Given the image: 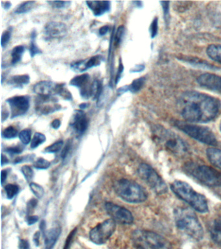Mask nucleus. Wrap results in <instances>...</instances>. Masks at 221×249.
Here are the masks:
<instances>
[{"label":"nucleus","instance_id":"nucleus-1","mask_svg":"<svg viewBox=\"0 0 221 249\" xmlns=\"http://www.w3.org/2000/svg\"><path fill=\"white\" fill-rule=\"evenodd\" d=\"M178 109L188 122L206 123L216 118L221 108L220 101L198 91H187L180 97Z\"/></svg>","mask_w":221,"mask_h":249},{"label":"nucleus","instance_id":"nucleus-2","mask_svg":"<svg viewBox=\"0 0 221 249\" xmlns=\"http://www.w3.org/2000/svg\"><path fill=\"white\" fill-rule=\"evenodd\" d=\"M174 217L176 227L182 232L195 241L203 239V226L191 210L187 208H176L174 210Z\"/></svg>","mask_w":221,"mask_h":249},{"label":"nucleus","instance_id":"nucleus-3","mask_svg":"<svg viewBox=\"0 0 221 249\" xmlns=\"http://www.w3.org/2000/svg\"><path fill=\"white\" fill-rule=\"evenodd\" d=\"M184 172L197 182L209 188L221 190V173L208 165L187 162L184 165Z\"/></svg>","mask_w":221,"mask_h":249},{"label":"nucleus","instance_id":"nucleus-4","mask_svg":"<svg viewBox=\"0 0 221 249\" xmlns=\"http://www.w3.org/2000/svg\"><path fill=\"white\" fill-rule=\"evenodd\" d=\"M170 188L176 196L187 202L196 211L203 213L208 211L206 198L203 195L194 190L187 183L175 180L170 184Z\"/></svg>","mask_w":221,"mask_h":249},{"label":"nucleus","instance_id":"nucleus-5","mask_svg":"<svg viewBox=\"0 0 221 249\" xmlns=\"http://www.w3.org/2000/svg\"><path fill=\"white\" fill-rule=\"evenodd\" d=\"M156 140L167 150L178 157H184L189 151L187 143L177 134L162 127H157L154 132Z\"/></svg>","mask_w":221,"mask_h":249},{"label":"nucleus","instance_id":"nucleus-6","mask_svg":"<svg viewBox=\"0 0 221 249\" xmlns=\"http://www.w3.org/2000/svg\"><path fill=\"white\" fill-rule=\"evenodd\" d=\"M114 188L121 199L130 203H140L147 198V193L140 185L127 179L122 178L116 182Z\"/></svg>","mask_w":221,"mask_h":249},{"label":"nucleus","instance_id":"nucleus-7","mask_svg":"<svg viewBox=\"0 0 221 249\" xmlns=\"http://www.w3.org/2000/svg\"><path fill=\"white\" fill-rule=\"evenodd\" d=\"M133 241L137 249H169L166 239L158 233L145 230L134 231Z\"/></svg>","mask_w":221,"mask_h":249},{"label":"nucleus","instance_id":"nucleus-8","mask_svg":"<svg viewBox=\"0 0 221 249\" xmlns=\"http://www.w3.org/2000/svg\"><path fill=\"white\" fill-rule=\"evenodd\" d=\"M175 125L184 133L202 143L209 145L217 144L216 136L209 128L182 122H176Z\"/></svg>","mask_w":221,"mask_h":249},{"label":"nucleus","instance_id":"nucleus-9","mask_svg":"<svg viewBox=\"0 0 221 249\" xmlns=\"http://www.w3.org/2000/svg\"><path fill=\"white\" fill-rule=\"evenodd\" d=\"M137 173L139 177L156 194L161 195L168 192L166 182L150 165L147 163H141L137 169Z\"/></svg>","mask_w":221,"mask_h":249},{"label":"nucleus","instance_id":"nucleus-10","mask_svg":"<svg viewBox=\"0 0 221 249\" xmlns=\"http://www.w3.org/2000/svg\"><path fill=\"white\" fill-rule=\"evenodd\" d=\"M116 222L112 219H106L99 224L90 231V238L97 245H102L110 239L116 231Z\"/></svg>","mask_w":221,"mask_h":249},{"label":"nucleus","instance_id":"nucleus-11","mask_svg":"<svg viewBox=\"0 0 221 249\" xmlns=\"http://www.w3.org/2000/svg\"><path fill=\"white\" fill-rule=\"evenodd\" d=\"M105 210L108 215L116 223L123 225H131L133 223L134 217L131 212L113 202H108L105 204Z\"/></svg>","mask_w":221,"mask_h":249},{"label":"nucleus","instance_id":"nucleus-12","mask_svg":"<svg viewBox=\"0 0 221 249\" xmlns=\"http://www.w3.org/2000/svg\"><path fill=\"white\" fill-rule=\"evenodd\" d=\"M61 109V105L54 96H38L36 98L35 110L38 114L49 115Z\"/></svg>","mask_w":221,"mask_h":249},{"label":"nucleus","instance_id":"nucleus-13","mask_svg":"<svg viewBox=\"0 0 221 249\" xmlns=\"http://www.w3.org/2000/svg\"><path fill=\"white\" fill-rule=\"evenodd\" d=\"M6 102L10 107L11 119L26 114L30 107V97L26 95L11 97Z\"/></svg>","mask_w":221,"mask_h":249},{"label":"nucleus","instance_id":"nucleus-14","mask_svg":"<svg viewBox=\"0 0 221 249\" xmlns=\"http://www.w3.org/2000/svg\"><path fill=\"white\" fill-rule=\"evenodd\" d=\"M67 25L59 21L48 22L44 29V37L48 41L63 38L67 35Z\"/></svg>","mask_w":221,"mask_h":249},{"label":"nucleus","instance_id":"nucleus-15","mask_svg":"<svg viewBox=\"0 0 221 249\" xmlns=\"http://www.w3.org/2000/svg\"><path fill=\"white\" fill-rule=\"evenodd\" d=\"M69 85L77 87L80 91L81 97L88 99L92 97V84H90V75L85 73L73 77Z\"/></svg>","mask_w":221,"mask_h":249},{"label":"nucleus","instance_id":"nucleus-16","mask_svg":"<svg viewBox=\"0 0 221 249\" xmlns=\"http://www.w3.org/2000/svg\"><path fill=\"white\" fill-rule=\"evenodd\" d=\"M69 125L77 135H83L88 126V120L86 114L83 110H75L73 114Z\"/></svg>","mask_w":221,"mask_h":249},{"label":"nucleus","instance_id":"nucleus-17","mask_svg":"<svg viewBox=\"0 0 221 249\" xmlns=\"http://www.w3.org/2000/svg\"><path fill=\"white\" fill-rule=\"evenodd\" d=\"M197 82L202 87L211 90L221 93V77L211 73H204L200 75Z\"/></svg>","mask_w":221,"mask_h":249},{"label":"nucleus","instance_id":"nucleus-18","mask_svg":"<svg viewBox=\"0 0 221 249\" xmlns=\"http://www.w3.org/2000/svg\"><path fill=\"white\" fill-rule=\"evenodd\" d=\"M102 60H103V58L102 55H96L92 56L90 58L75 62L71 64V68L75 71L84 72L90 68L100 66Z\"/></svg>","mask_w":221,"mask_h":249},{"label":"nucleus","instance_id":"nucleus-19","mask_svg":"<svg viewBox=\"0 0 221 249\" xmlns=\"http://www.w3.org/2000/svg\"><path fill=\"white\" fill-rule=\"evenodd\" d=\"M56 85L57 84L51 81L38 82L34 85V91L38 96H53L55 95Z\"/></svg>","mask_w":221,"mask_h":249},{"label":"nucleus","instance_id":"nucleus-20","mask_svg":"<svg viewBox=\"0 0 221 249\" xmlns=\"http://www.w3.org/2000/svg\"><path fill=\"white\" fill-rule=\"evenodd\" d=\"M86 3L95 17H102L109 12L111 7L109 1H87Z\"/></svg>","mask_w":221,"mask_h":249},{"label":"nucleus","instance_id":"nucleus-21","mask_svg":"<svg viewBox=\"0 0 221 249\" xmlns=\"http://www.w3.org/2000/svg\"><path fill=\"white\" fill-rule=\"evenodd\" d=\"M62 230L61 228H53L46 233L45 237V249H52L55 246L56 242L61 235Z\"/></svg>","mask_w":221,"mask_h":249},{"label":"nucleus","instance_id":"nucleus-22","mask_svg":"<svg viewBox=\"0 0 221 249\" xmlns=\"http://www.w3.org/2000/svg\"><path fill=\"white\" fill-rule=\"evenodd\" d=\"M206 155L210 162L221 170V150L216 148H208Z\"/></svg>","mask_w":221,"mask_h":249},{"label":"nucleus","instance_id":"nucleus-23","mask_svg":"<svg viewBox=\"0 0 221 249\" xmlns=\"http://www.w3.org/2000/svg\"><path fill=\"white\" fill-rule=\"evenodd\" d=\"M210 234L213 240L221 245V218L215 220L211 224Z\"/></svg>","mask_w":221,"mask_h":249},{"label":"nucleus","instance_id":"nucleus-24","mask_svg":"<svg viewBox=\"0 0 221 249\" xmlns=\"http://www.w3.org/2000/svg\"><path fill=\"white\" fill-rule=\"evenodd\" d=\"M206 53L211 59L221 64V45H210L207 47Z\"/></svg>","mask_w":221,"mask_h":249},{"label":"nucleus","instance_id":"nucleus-25","mask_svg":"<svg viewBox=\"0 0 221 249\" xmlns=\"http://www.w3.org/2000/svg\"><path fill=\"white\" fill-rule=\"evenodd\" d=\"M30 82V77L28 75H15L11 77L8 83L16 88H23L24 85H28Z\"/></svg>","mask_w":221,"mask_h":249},{"label":"nucleus","instance_id":"nucleus-26","mask_svg":"<svg viewBox=\"0 0 221 249\" xmlns=\"http://www.w3.org/2000/svg\"><path fill=\"white\" fill-rule=\"evenodd\" d=\"M55 95H59L64 99L67 101H71L73 99L72 95L69 92L68 89L66 88L65 83L57 84L55 89Z\"/></svg>","mask_w":221,"mask_h":249},{"label":"nucleus","instance_id":"nucleus-27","mask_svg":"<svg viewBox=\"0 0 221 249\" xmlns=\"http://www.w3.org/2000/svg\"><path fill=\"white\" fill-rule=\"evenodd\" d=\"M102 83L100 80H95L92 83V97L93 100H100L102 92Z\"/></svg>","mask_w":221,"mask_h":249},{"label":"nucleus","instance_id":"nucleus-28","mask_svg":"<svg viewBox=\"0 0 221 249\" xmlns=\"http://www.w3.org/2000/svg\"><path fill=\"white\" fill-rule=\"evenodd\" d=\"M24 52L25 47L24 46H17L13 49L12 52H11V57H12L11 64L13 65H15L20 61Z\"/></svg>","mask_w":221,"mask_h":249},{"label":"nucleus","instance_id":"nucleus-29","mask_svg":"<svg viewBox=\"0 0 221 249\" xmlns=\"http://www.w3.org/2000/svg\"><path fill=\"white\" fill-rule=\"evenodd\" d=\"M35 3L36 1H34L23 2L22 3H21L17 7V9H15V13L17 14V15L28 13L34 9Z\"/></svg>","mask_w":221,"mask_h":249},{"label":"nucleus","instance_id":"nucleus-30","mask_svg":"<svg viewBox=\"0 0 221 249\" xmlns=\"http://www.w3.org/2000/svg\"><path fill=\"white\" fill-rule=\"evenodd\" d=\"M36 37V31H33L32 35H31V44L30 47V55L34 58L36 54L42 53V50L38 48L35 42Z\"/></svg>","mask_w":221,"mask_h":249},{"label":"nucleus","instance_id":"nucleus-31","mask_svg":"<svg viewBox=\"0 0 221 249\" xmlns=\"http://www.w3.org/2000/svg\"><path fill=\"white\" fill-rule=\"evenodd\" d=\"M145 83V77H139L138 79L134 80L133 83L129 85V91L131 93H136L138 92Z\"/></svg>","mask_w":221,"mask_h":249},{"label":"nucleus","instance_id":"nucleus-32","mask_svg":"<svg viewBox=\"0 0 221 249\" xmlns=\"http://www.w3.org/2000/svg\"><path fill=\"white\" fill-rule=\"evenodd\" d=\"M46 138L44 134L40 133V132H36L32 140L31 148L35 149V148L38 147V146L46 142Z\"/></svg>","mask_w":221,"mask_h":249},{"label":"nucleus","instance_id":"nucleus-33","mask_svg":"<svg viewBox=\"0 0 221 249\" xmlns=\"http://www.w3.org/2000/svg\"><path fill=\"white\" fill-rule=\"evenodd\" d=\"M17 136H18V130L13 126H8L2 132L3 138L5 139H13L16 138Z\"/></svg>","mask_w":221,"mask_h":249},{"label":"nucleus","instance_id":"nucleus-34","mask_svg":"<svg viewBox=\"0 0 221 249\" xmlns=\"http://www.w3.org/2000/svg\"><path fill=\"white\" fill-rule=\"evenodd\" d=\"M7 196L9 199H12L15 196H17L19 192V187L17 185L9 184H7L5 188Z\"/></svg>","mask_w":221,"mask_h":249},{"label":"nucleus","instance_id":"nucleus-35","mask_svg":"<svg viewBox=\"0 0 221 249\" xmlns=\"http://www.w3.org/2000/svg\"><path fill=\"white\" fill-rule=\"evenodd\" d=\"M31 190L34 193V196L38 198L43 197L44 195V190L43 188L39 184H36V183L31 182L30 184Z\"/></svg>","mask_w":221,"mask_h":249},{"label":"nucleus","instance_id":"nucleus-36","mask_svg":"<svg viewBox=\"0 0 221 249\" xmlns=\"http://www.w3.org/2000/svg\"><path fill=\"white\" fill-rule=\"evenodd\" d=\"M32 134V130L30 129H24L20 132L19 138L24 145H28L30 143Z\"/></svg>","mask_w":221,"mask_h":249},{"label":"nucleus","instance_id":"nucleus-37","mask_svg":"<svg viewBox=\"0 0 221 249\" xmlns=\"http://www.w3.org/2000/svg\"><path fill=\"white\" fill-rule=\"evenodd\" d=\"M63 145V142L62 140H59V141H57L51 144L50 146H48V147H46L45 149L46 153H55L57 152H59L60 150L62 149Z\"/></svg>","mask_w":221,"mask_h":249},{"label":"nucleus","instance_id":"nucleus-38","mask_svg":"<svg viewBox=\"0 0 221 249\" xmlns=\"http://www.w3.org/2000/svg\"><path fill=\"white\" fill-rule=\"evenodd\" d=\"M22 174L24 175L25 178L28 182H31L34 177V172L32 167L30 165H24L21 168Z\"/></svg>","mask_w":221,"mask_h":249},{"label":"nucleus","instance_id":"nucleus-39","mask_svg":"<svg viewBox=\"0 0 221 249\" xmlns=\"http://www.w3.org/2000/svg\"><path fill=\"white\" fill-rule=\"evenodd\" d=\"M50 165H51V163L43 158H39L34 163V167L38 169H48Z\"/></svg>","mask_w":221,"mask_h":249},{"label":"nucleus","instance_id":"nucleus-40","mask_svg":"<svg viewBox=\"0 0 221 249\" xmlns=\"http://www.w3.org/2000/svg\"><path fill=\"white\" fill-rule=\"evenodd\" d=\"M12 27H9V28L7 29V30L5 31L3 33L2 35H1V45L2 48H5V47L7 46V44H8L9 40H10L11 35H12Z\"/></svg>","mask_w":221,"mask_h":249},{"label":"nucleus","instance_id":"nucleus-41","mask_svg":"<svg viewBox=\"0 0 221 249\" xmlns=\"http://www.w3.org/2000/svg\"><path fill=\"white\" fill-rule=\"evenodd\" d=\"M124 33H125V27H124L123 25H121V26L118 27L117 31H116L115 38H114V41L115 42L116 46H119V45L121 44Z\"/></svg>","mask_w":221,"mask_h":249},{"label":"nucleus","instance_id":"nucleus-42","mask_svg":"<svg viewBox=\"0 0 221 249\" xmlns=\"http://www.w3.org/2000/svg\"><path fill=\"white\" fill-rule=\"evenodd\" d=\"M48 3L55 9H64V8L68 7L71 4V1H48Z\"/></svg>","mask_w":221,"mask_h":249},{"label":"nucleus","instance_id":"nucleus-43","mask_svg":"<svg viewBox=\"0 0 221 249\" xmlns=\"http://www.w3.org/2000/svg\"><path fill=\"white\" fill-rule=\"evenodd\" d=\"M158 18H155L153 19L152 23H151L150 26V33L151 38H154V37L156 36L157 33H158Z\"/></svg>","mask_w":221,"mask_h":249},{"label":"nucleus","instance_id":"nucleus-44","mask_svg":"<svg viewBox=\"0 0 221 249\" xmlns=\"http://www.w3.org/2000/svg\"><path fill=\"white\" fill-rule=\"evenodd\" d=\"M24 147L22 145H18L7 148L6 151L11 155H18L22 153Z\"/></svg>","mask_w":221,"mask_h":249},{"label":"nucleus","instance_id":"nucleus-45","mask_svg":"<svg viewBox=\"0 0 221 249\" xmlns=\"http://www.w3.org/2000/svg\"><path fill=\"white\" fill-rule=\"evenodd\" d=\"M160 3L162 4L165 19H166V21H168L169 15H170V11H169V10H170V2L161 1Z\"/></svg>","mask_w":221,"mask_h":249},{"label":"nucleus","instance_id":"nucleus-46","mask_svg":"<svg viewBox=\"0 0 221 249\" xmlns=\"http://www.w3.org/2000/svg\"><path fill=\"white\" fill-rule=\"evenodd\" d=\"M124 70V66L123 63H122L121 59L120 58V62L119 64V67H118L117 75H116L115 83L116 85H118L119 83L120 79H121L122 73H123Z\"/></svg>","mask_w":221,"mask_h":249},{"label":"nucleus","instance_id":"nucleus-47","mask_svg":"<svg viewBox=\"0 0 221 249\" xmlns=\"http://www.w3.org/2000/svg\"><path fill=\"white\" fill-rule=\"evenodd\" d=\"M37 200L35 198H32L28 203V212L29 213L32 212V210L35 208L36 205H37Z\"/></svg>","mask_w":221,"mask_h":249},{"label":"nucleus","instance_id":"nucleus-48","mask_svg":"<svg viewBox=\"0 0 221 249\" xmlns=\"http://www.w3.org/2000/svg\"><path fill=\"white\" fill-rule=\"evenodd\" d=\"M77 229L73 230L70 233V234L69 235V236L68 237L67 239V241H66V244L65 246V248L64 249H68L69 246H70V243L71 240H72L73 236H74L75 231H76Z\"/></svg>","mask_w":221,"mask_h":249},{"label":"nucleus","instance_id":"nucleus-49","mask_svg":"<svg viewBox=\"0 0 221 249\" xmlns=\"http://www.w3.org/2000/svg\"><path fill=\"white\" fill-rule=\"evenodd\" d=\"M38 221V217L36 215L28 216V217L26 218V222L29 225H34V224L36 223Z\"/></svg>","mask_w":221,"mask_h":249},{"label":"nucleus","instance_id":"nucleus-50","mask_svg":"<svg viewBox=\"0 0 221 249\" xmlns=\"http://www.w3.org/2000/svg\"><path fill=\"white\" fill-rule=\"evenodd\" d=\"M144 70V65H143V64H137V65H136L135 67L132 68V69L130 70V72H131V73H138V72L142 71Z\"/></svg>","mask_w":221,"mask_h":249},{"label":"nucleus","instance_id":"nucleus-51","mask_svg":"<svg viewBox=\"0 0 221 249\" xmlns=\"http://www.w3.org/2000/svg\"><path fill=\"white\" fill-rule=\"evenodd\" d=\"M30 243L26 239H20L19 243V249H30Z\"/></svg>","mask_w":221,"mask_h":249},{"label":"nucleus","instance_id":"nucleus-52","mask_svg":"<svg viewBox=\"0 0 221 249\" xmlns=\"http://www.w3.org/2000/svg\"><path fill=\"white\" fill-rule=\"evenodd\" d=\"M109 31L110 27L108 25H104V26L101 27L100 30H99V34L100 36H104V35L107 34Z\"/></svg>","mask_w":221,"mask_h":249},{"label":"nucleus","instance_id":"nucleus-53","mask_svg":"<svg viewBox=\"0 0 221 249\" xmlns=\"http://www.w3.org/2000/svg\"><path fill=\"white\" fill-rule=\"evenodd\" d=\"M128 91H129V85H126L119 88L117 90V93H118V95H120L123 94V93L127 92Z\"/></svg>","mask_w":221,"mask_h":249},{"label":"nucleus","instance_id":"nucleus-54","mask_svg":"<svg viewBox=\"0 0 221 249\" xmlns=\"http://www.w3.org/2000/svg\"><path fill=\"white\" fill-rule=\"evenodd\" d=\"M61 122L59 119H55V120H54L53 122L51 123V126L54 129H58V128H59L60 126H61Z\"/></svg>","mask_w":221,"mask_h":249},{"label":"nucleus","instance_id":"nucleus-55","mask_svg":"<svg viewBox=\"0 0 221 249\" xmlns=\"http://www.w3.org/2000/svg\"><path fill=\"white\" fill-rule=\"evenodd\" d=\"M40 237V231H36V232L35 233H34V243H35L36 246H39Z\"/></svg>","mask_w":221,"mask_h":249},{"label":"nucleus","instance_id":"nucleus-56","mask_svg":"<svg viewBox=\"0 0 221 249\" xmlns=\"http://www.w3.org/2000/svg\"><path fill=\"white\" fill-rule=\"evenodd\" d=\"M7 177V171L6 170H3L1 171V184L3 185V183L5 182V181L6 180Z\"/></svg>","mask_w":221,"mask_h":249},{"label":"nucleus","instance_id":"nucleus-57","mask_svg":"<svg viewBox=\"0 0 221 249\" xmlns=\"http://www.w3.org/2000/svg\"><path fill=\"white\" fill-rule=\"evenodd\" d=\"M69 148H70V145L69 144H67V145H66V147H65V149H64L63 153H62V158H65L66 156H67L68 152L69 150Z\"/></svg>","mask_w":221,"mask_h":249},{"label":"nucleus","instance_id":"nucleus-58","mask_svg":"<svg viewBox=\"0 0 221 249\" xmlns=\"http://www.w3.org/2000/svg\"><path fill=\"white\" fill-rule=\"evenodd\" d=\"M9 162V160L7 159V158L5 157V156L2 155V157H1V165L6 164V163Z\"/></svg>","mask_w":221,"mask_h":249},{"label":"nucleus","instance_id":"nucleus-59","mask_svg":"<svg viewBox=\"0 0 221 249\" xmlns=\"http://www.w3.org/2000/svg\"><path fill=\"white\" fill-rule=\"evenodd\" d=\"M11 5H12V4H11L10 1H6L5 3V5H3V7H4L5 10H9L10 9Z\"/></svg>","mask_w":221,"mask_h":249},{"label":"nucleus","instance_id":"nucleus-60","mask_svg":"<svg viewBox=\"0 0 221 249\" xmlns=\"http://www.w3.org/2000/svg\"><path fill=\"white\" fill-rule=\"evenodd\" d=\"M88 107V103H81L79 106V108L81 109V110H84V109H86Z\"/></svg>","mask_w":221,"mask_h":249},{"label":"nucleus","instance_id":"nucleus-61","mask_svg":"<svg viewBox=\"0 0 221 249\" xmlns=\"http://www.w3.org/2000/svg\"><path fill=\"white\" fill-rule=\"evenodd\" d=\"M220 130H221V124H220Z\"/></svg>","mask_w":221,"mask_h":249}]
</instances>
